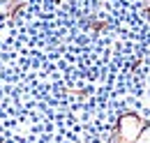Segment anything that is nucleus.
Wrapping results in <instances>:
<instances>
[{"instance_id": "obj_1", "label": "nucleus", "mask_w": 150, "mask_h": 143, "mask_svg": "<svg viewBox=\"0 0 150 143\" xmlns=\"http://www.w3.org/2000/svg\"><path fill=\"white\" fill-rule=\"evenodd\" d=\"M148 143H150V141H148Z\"/></svg>"}]
</instances>
